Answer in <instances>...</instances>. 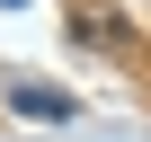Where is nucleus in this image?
<instances>
[{
	"instance_id": "f257e3e1",
	"label": "nucleus",
	"mask_w": 151,
	"mask_h": 142,
	"mask_svg": "<svg viewBox=\"0 0 151 142\" xmlns=\"http://www.w3.org/2000/svg\"><path fill=\"white\" fill-rule=\"evenodd\" d=\"M9 107H18V115H36V124H71V98H62V89H45V80L9 89Z\"/></svg>"
}]
</instances>
